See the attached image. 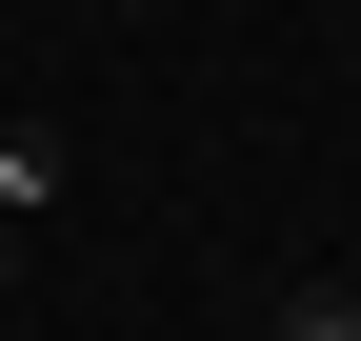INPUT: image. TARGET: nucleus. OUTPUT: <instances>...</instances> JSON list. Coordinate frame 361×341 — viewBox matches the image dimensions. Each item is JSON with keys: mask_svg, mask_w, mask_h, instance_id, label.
I'll list each match as a JSON object with an SVG mask.
<instances>
[{"mask_svg": "<svg viewBox=\"0 0 361 341\" xmlns=\"http://www.w3.org/2000/svg\"><path fill=\"white\" fill-rule=\"evenodd\" d=\"M61 181H80L61 120H0V221H61Z\"/></svg>", "mask_w": 361, "mask_h": 341, "instance_id": "obj_1", "label": "nucleus"}, {"mask_svg": "<svg viewBox=\"0 0 361 341\" xmlns=\"http://www.w3.org/2000/svg\"><path fill=\"white\" fill-rule=\"evenodd\" d=\"M281 341H361V281H301V302H281Z\"/></svg>", "mask_w": 361, "mask_h": 341, "instance_id": "obj_2", "label": "nucleus"}, {"mask_svg": "<svg viewBox=\"0 0 361 341\" xmlns=\"http://www.w3.org/2000/svg\"><path fill=\"white\" fill-rule=\"evenodd\" d=\"M0 302H20V221H0Z\"/></svg>", "mask_w": 361, "mask_h": 341, "instance_id": "obj_3", "label": "nucleus"}]
</instances>
